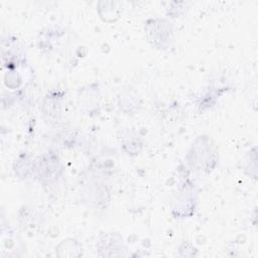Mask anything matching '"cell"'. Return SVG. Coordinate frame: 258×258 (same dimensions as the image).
<instances>
[{
  "instance_id": "obj_1",
  "label": "cell",
  "mask_w": 258,
  "mask_h": 258,
  "mask_svg": "<svg viewBox=\"0 0 258 258\" xmlns=\"http://www.w3.org/2000/svg\"><path fill=\"white\" fill-rule=\"evenodd\" d=\"M185 161L190 170L198 173H211L219 163V150L213 139L201 134L190 144Z\"/></svg>"
},
{
  "instance_id": "obj_2",
  "label": "cell",
  "mask_w": 258,
  "mask_h": 258,
  "mask_svg": "<svg viewBox=\"0 0 258 258\" xmlns=\"http://www.w3.org/2000/svg\"><path fill=\"white\" fill-rule=\"evenodd\" d=\"M101 170L90 168L85 173L81 184L83 203L92 209H106L111 201V187L107 174Z\"/></svg>"
},
{
  "instance_id": "obj_3",
  "label": "cell",
  "mask_w": 258,
  "mask_h": 258,
  "mask_svg": "<svg viewBox=\"0 0 258 258\" xmlns=\"http://www.w3.org/2000/svg\"><path fill=\"white\" fill-rule=\"evenodd\" d=\"M63 174V165L54 150H47L33 160L32 176L42 186L55 185Z\"/></svg>"
},
{
  "instance_id": "obj_4",
  "label": "cell",
  "mask_w": 258,
  "mask_h": 258,
  "mask_svg": "<svg viewBox=\"0 0 258 258\" xmlns=\"http://www.w3.org/2000/svg\"><path fill=\"white\" fill-rule=\"evenodd\" d=\"M198 191L195 183L189 180L182 181L174 194L171 214L174 219L183 220L195 215L198 204Z\"/></svg>"
},
{
  "instance_id": "obj_5",
  "label": "cell",
  "mask_w": 258,
  "mask_h": 258,
  "mask_svg": "<svg viewBox=\"0 0 258 258\" xmlns=\"http://www.w3.org/2000/svg\"><path fill=\"white\" fill-rule=\"evenodd\" d=\"M144 30L149 43L159 50L171 47L174 37L173 25L165 18H150L145 22Z\"/></svg>"
},
{
  "instance_id": "obj_6",
  "label": "cell",
  "mask_w": 258,
  "mask_h": 258,
  "mask_svg": "<svg viewBox=\"0 0 258 258\" xmlns=\"http://www.w3.org/2000/svg\"><path fill=\"white\" fill-rule=\"evenodd\" d=\"M101 103L100 88L97 83L87 85L78 92V105L80 110L88 115H95Z\"/></svg>"
},
{
  "instance_id": "obj_7",
  "label": "cell",
  "mask_w": 258,
  "mask_h": 258,
  "mask_svg": "<svg viewBox=\"0 0 258 258\" xmlns=\"http://www.w3.org/2000/svg\"><path fill=\"white\" fill-rule=\"evenodd\" d=\"M63 94L60 92L47 94L42 102L41 112L43 119L49 125H54L59 122L63 110Z\"/></svg>"
},
{
  "instance_id": "obj_8",
  "label": "cell",
  "mask_w": 258,
  "mask_h": 258,
  "mask_svg": "<svg viewBox=\"0 0 258 258\" xmlns=\"http://www.w3.org/2000/svg\"><path fill=\"white\" fill-rule=\"evenodd\" d=\"M96 247L101 256L110 257L125 255L123 239L118 233H105L99 238Z\"/></svg>"
},
{
  "instance_id": "obj_9",
  "label": "cell",
  "mask_w": 258,
  "mask_h": 258,
  "mask_svg": "<svg viewBox=\"0 0 258 258\" xmlns=\"http://www.w3.org/2000/svg\"><path fill=\"white\" fill-rule=\"evenodd\" d=\"M33 160L34 159L31 158V155L28 152L22 151L19 153L12 166L15 176H17L19 179H26L28 176L32 175Z\"/></svg>"
},
{
  "instance_id": "obj_10",
  "label": "cell",
  "mask_w": 258,
  "mask_h": 258,
  "mask_svg": "<svg viewBox=\"0 0 258 258\" xmlns=\"http://www.w3.org/2000/svg\"><path fill=\"white\" fill-rule=\"evenodd\" d=\"M228 89L223 88H217L214 86H209L205 91L201 94V96L198 99V108L201 112H204L213 106H215L218 99L227 91Z\"/></svg>"
},
{
  "instance_id": "obj_11",
  "label": "cell",
  "mask_w": 258,
  "mask_h": 258,
  "mask_svg": "<svg viewBox=\"0 0 258 258\" xmlns=\"http://www.w3.org/2000/svg\"><path fill=\"white\" fill-rule=\"evenodd\" d=\"M121 144L123 150L130 156H136L140 154L143 149V139L134 131H128L122 136Z\"/></svg>"
},
{
  "instance_id": "obj_12",
  "label": "cell",
  "mask_w": 258,
  "mask_h": 258,
  "mask_svg": "<svg viewBox=\"0 0 258 258\" xmlns=\"http://www.w3.org/2000/svg\"><path fill=\"white\" fill-rule=\"evenodd\" d=\"M82 245L73 238L62 240L55 247V252L60 257H79L82 256Z\"/></svg>"
},
{
  "instance_id": "obj_13",
  "label": "cell",
  "mask_w": 258,
  "mask_h": 258,
  "mask_svg": "<svg viewBox=\"0 0 258 258\" xmlns=\"http://www.w3.org/2000/svg\"><path fill=\"white\" fill-rule=\"evenodd\" d=\"M102 3L104 4L105 8L99 7V8H98V11H99L100 17H101L104 21L111 22V21L117 20V19L120 17V14H121L122 9H120V7L117 6L119 3L111 2V6H110V7H107L106 2H102Z\"/></svg>"
}]
</instances>
